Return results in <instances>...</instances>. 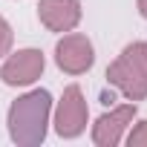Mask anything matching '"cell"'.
Segmentation results:
<instances>
[{
	"label": "cell",
	"mask_w": 147,
	"mask_h": 147,
	"mask_svg": "<svg viewBox=\"0 0 147 147\" xmlns=\"http://www.w3.org/2000/svg\"><path fill=\"white\" fill-rule=\"evenodd\" d=\"M52 115V95L49 90H29L9 107V138L20 147H38L46 138Z\"/></svg>",
	"instance_id": "cell-1"
},
{
	"label": "cell",
	"mask_w": 147,
	"mask_h": 147,
	"mask_svg": "<svg viewBox=\"0 0 147 147\" xmlns=\"http://www.w3.org/2000/svg\"><path fill=\"white\" fill-rule=\"evenodd\" d=\"M107 81L127 101L147 98V43L144 40L124 46V52L107 66Z\"/></svg>",
	"instance_id": "cell-2"
},
{
	"label": "cell",
	"mask_w": 147,
	"mask_h": 147,
	"mask_svg": "<svg viewBox=\"0 0 147 147\" xmlns=\"http://www.w3.org/2000/svg\"><path fill=\"white\" fill-rule=\"evenodd\" d=\"M87 118H90V107L81 87L69 84L55 107V133L61 138H78L87 130Z\"/></svg>",
	"instance_id": "cell-3"
},
{
	"label": "cell",
	"mask_w": 147,
	"mask_h": 147,
	"mask_svg": "<svg viewBox=\"0 0 147 147\" xmlns=\"http://www.w3.org/2000/svg\"><path fill=\"white\" fill-rule=\"evenodd\" d=\"M55 63L66 75H84L95 63L92 40L81 32H63V38L55 43Z\"/></svg>",
	"instance_id": "cell-4"
},
{
	"label": "cell",
	"mask_w": 147,
	"mask_h": 147,
	"mask_svg": "<svg viewBox=\"0 0 147 147\" xmlns=\"http://www.w3.org/2000/svg\"><path fill=\"white\" fill-rule=\"evenodd\" d=\"M43 66H46V58L40 49H18L0 66V81L9 87H29L43 75Z\"/></svg>",
	"instance_id": "cell-5"
},
{
	"label": "cell",
	"mask_w": 147,
	"mask_h": 147,
	"mask_svg": "<svg viewBox=\"0 0 147 147\" xmlns=\"http://www.w3.org/2000/svg\"><path fill=\"white\" fill-rule=\"evenodd\" d=\"M133 118H136V101L113 107L110 113H104L92 124V144L95 147H115V144H121L127 130L133 127Z\"/></svg>",
	"instance_id": "cell-6"
},
{
	"label": "cell",
	"mask_w": 147,
	"mask_h": 147,
	"mask_svg": "<svg viewBox=\"0 0 147 147\" xmlns=\"http://www.w3.org/2000/svg\"><path fill=\"white\" fill-rule=\"evenodd\" d=\"M38 18L49 32H72L81 23V0H38Z\"/></svg>",
	"instance_id": "cell-7"
},
{
	"label": "cell",
	"mask_w": 147,
	"mask_h": 147,
	"mask_svg": "<svg viewBox=\"0 0 147 147\" xmlns=\"http://www.w3.org/2000/svg\"><path fill=\"white\" fill-rule=\"evenodd\" d=\"M124 138H127V144H130V147H147V118H144V121H138L133 130H127V136H124Z\"/></svg>",
	"instance_id": "cell-8"
},
{
	"label": "cell",
	"mask_w": 147,
	"mask_h": 147,
	"mask_svg": "<svg viewBox=\"0 0 147 147\" xmlns=\"http://www.w3.org/2000/svg\"><path fill=\"white\" fill-rule=\"evenodd\" d=\"M12 40H15V32H12L9 20H6V18H0V58H3V55H9Z\"/></svg>",
	"instance_id": "cell-9"
},
{
	"label": "cell",
	"mask_w": 147,
	"mask_h": 147,
	"mask_svg": "<svg viewBox=\"0 0 147 147\" xmlns=\"http://www.w3.org/2000/svg\"><path fill=\"white\" fill-rule=\"evenodd\" d=\"M136 6H138V15L147 20V0H136Z\"/></svg>",
	"instance_id": "cell-10"
}]
</instances>
